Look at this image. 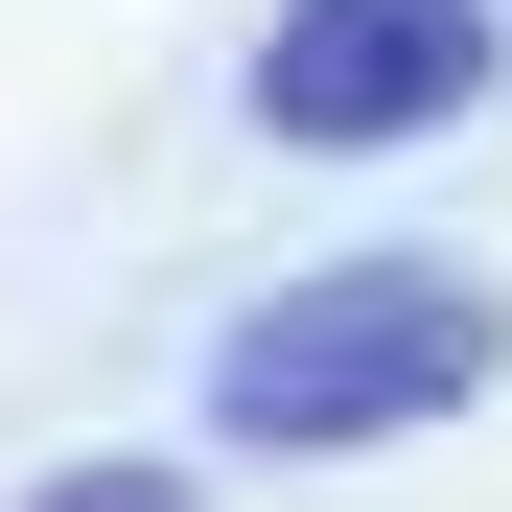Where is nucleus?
Instances as JSON below:
<instances>
[{
    "mask_svg": "<svg viewBox=\"0 0 512 512\" xmlns=\"http://www.w3.org/2000/svg\"><path fill=\"white\" fill-rule=\"evenodd\" d=\"M489 373H512V303L466 280V256H326V280H280V303L210 326V443L373 466V443H419V419H466Z\"/></svg>",
    "mask_w": 512,
    "mask_h": 512,
    "instance_id": "1",
    "label": "nucleus"
},
{
    "mask_svg": "<svg viewBox=\"0 0 512 512\" xmlns=\"http://www.w3.org/2000/svg\"><path fill=\"white\" fill-rule=\"evenodd\" d=\"M489 70H512L489 0H280V24H256V140L373 163V140H443Z\"/></svg>",
    "mask_w": 512,
    "mask_h": 512,
    "instance_id": "2",
    "label": "nucleus"
},
{
    "mask_svg": "<svg viewBox=\"0 0 512 512\" xmlns=\"http://www.w3.org/2000/svg\"><path fill=\"white\" fill-rule=\"evenodd\" d=\"M47 512H187V489H163V466H70Z\"/></svg>",
    "mask_w": 512,
    "mask_h": 512,
    "instance_id": "3",
    "label": "nucleus"
}]
</instances>
